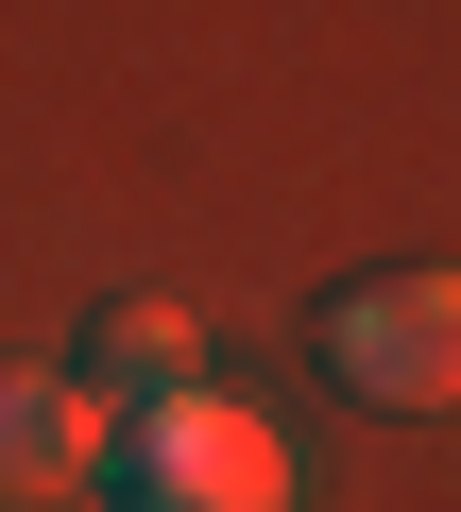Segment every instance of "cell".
Masks as SVG:
<instances>
[{
    "instance_id": "3",
    "label": "cell",
    "mask_w": 461,
    "mask_h": 512,
    "mask_svg": "<svg viewBox=\"0 0 461 512\" xmlns=\"http://www.w3.org/2000/svg\"><path fill=\"white\" fill-rule=\"evenodd\" d=\"M103 478V410L69 393V376H0V495H86Z\"/></svg>"
},
{
    "instance_id": "1",
    "label": "cell",
    "mask_w": 461,
    "mask_h": 512,
    "mask_svg": "<svg viewBox=\"0 0 461 512\" xmlns=\"http://www.w3.org/2000/svg\"><path fill=\"white\" fill-rule=\"evenodd\" d=\"M103 478H120V512H291V444L222 393L103 410Z\"/></svg>"
},
{
    "instance_id": "4",
    "label": "cell",
    "mask_w": 461,
    "mask_h": 512,
    "mask_svg": "<svg viewBox=\"0 0 461 512\" xmlns=\"http://www.w3.org/2000/svg\"><path fill=\"white\" fill-rule=\"evenodd\" d=\"M69 393H86V410H154V393H188V308H154V291H137V308H103Z\"/></svg>"
},
{
    "instance_id": "2",
    "label": "cell",
    "mask_w": 461,
    "mask_h": 512,
    "mask_svg": "<svg viewBox=\"0 0 461 512\" xmlns=\"http://www.w3.org/2000/svg\"><path fill=\"white\" fill-rule=\"evenodd\" d=\"M325 376H342V393H376V410H427V393L461 376V291H444V274L342 291V308H325Z\"/></svg>"
}]
</instances>
